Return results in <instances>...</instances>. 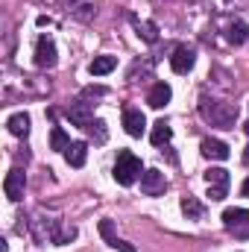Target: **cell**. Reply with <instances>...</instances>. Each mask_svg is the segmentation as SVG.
Listing matches in <instances>:
<instances>
[{"instance_id": "cell-21", "label": "cell", "mask_w": 249, "mask_h": 252, "mask_svg": "<svg viewBox=\"0 0 249 252\" xmlns=\"http://www.w3.org/2000/svg\"><path fill=\"white\" fill-rule=\"evenodd\" d=\"M100 235L106 238V244H109V247H115V244L121 241V238L115 235V226H112V220H100Z\"/></svg>"}, {"instance_id": "cell-11", "label": "cell", "mask_w": 249, "mask_h": 252, "mask_svg": "<svg viewBox=\"0 0 249 252\" xmlns=\"http://www.w3.org/2000/svg\"><path fill=\"white\" fill-rule=\"evenodd\" d=\"M199 150H202V156L211 158V161H226V158H229V144H223V141H217V138H205V141L199 144Z\"/></svg>"}, {"instance_id": "cell-28", "label": "cell", "mask_w": 249, "mask_h": 252, "mask_svg": "<svg viewBox=\"0 0 249 252\" xmlns=\"http://www.w3.org/2000/svg\"><path fill=\"white\" fill-rule=\"evenodd\" d=\"M244 129H247V135H249V121H247V124H244Z\"/></svg>"}, {"instance_id": "cell-5", "label": "cell", "mask_w": 249, "mask_h": 252, "mask_svg": "<svg viewBox=\"0 0 249 252\" xmlns=\"http://www.w3.org/2000/svg\"><path fill=\"white\" fill-rule=\"evenodd\" d=\"M59 53H56V41L50 35H38L35 41V67H56Z\"/></svg>"}, {"instance_id": "cell-6", "label": "cell", "mask_w": 249, "mask_h": 252, "mask_svg": "<svg viewBox=\"0 0 249 252\" xmlns=\"http://www.w3.org/2000/svg\"><path fill=\"white\" fill-rule=\"evenodd\" d=\"M24 188H27V173H24L21 167H12V170L6 173V179H3V190H6V196H9L12 202H18V199L24 196Z\"/></svg>"}, {"instance_id": "cell-10", "label": "cell", "mask_w": 249, "mask_h": 252, "mask_svg": "<svg viewBox=\"0 0 249 252\" xmlns=\"http://www.w3.org/2000/svg\"><path fill=\"white\" fill-rule=\"evenodd\" d=\"M124 129H126V135L141 138L144 129H147V118H144V112H141V109H126L124 112Z\"/></svg>"}, {"instance_id": "cell-4", "label": "cell", "mask_w": 249, "mask_h": 252, "mask_svg": "<svg viewBox=\"0 0 249 252\" xmlns=\"http://www.w3.org/2000/svg\"><path fill=\"white\" fill-rule=\"evenodd\" d=\"M223 226L229 232H235L238 238H249V208H226Z\"/></svg>"}, {"instance_id": "cell-1", "label": "cell", "mask_w": 249, "mask_h": 252, "mask_svg": "<svg viewBox=\"0 0 249 252\" xmlns=\"http://www.w3.org/2000/svg\"><path fill=\"white\" fill-rule=\"evenodd\" d=\"M199 115H202V121H205V124H211V126L235 129V121H238V106L223 103V100H208V97H202V100H199Z\"/></svg>"}, {"instance_id": "cell-19", "label": "cell", "mask_w": 249, "mask_h": 252, "mask_svg": "<svg viewBox=\"0 0 249 252\" xmlns=\"http://www.w3.org/2000/svg\"><path fill=\"white\" fill-rule=\"evenodd\" d=\"M182 211L187 214V220H199V217H202V202L187 193L185 199H182Z\"/></svg>"}, {"instance_id": "cell-16", "label": "cell", "mask_w": 249, "mask_h": 252, "mask_svg": "<svg viewBox=\"0 0 249 252\" xmlns=\"http://www.w3.org/2000/svg\"><path fill=\"white\" fill-rule=\"evenodd\" d=\"M118 67V59L115 56H97L94 62L88 64V73L91 76H106V73H112Z\"/></svg>"}, {"instance_id": "cell-26", "label": "cell", "mask_w": 249, "mask_h": 252, "mask_svg": "<svg viewBox=\"0 0 249 252\" xmlns=\"http://www.w3.org/2000/svg\"><path fill=\"white\" fill-rule=\"evenodd\" d=\"M244 164L249 167V144H247V150H244Z\"/></svg>"}, {"instance_id": "cell-3", "label": "cell", "mask_w": 249, "mask_h": 252, "mask_svg": "<svg viewBox=\"0 0 249 252\" xmlns=\"http://www.w3.org/2000/svg\"><path fill=\"white\" fill-rule=\"evenodd\" d=\"M205 185H208L211 202H223L229 193V185H232V176L223 167H211V170H205Z\"/></svg>"}, {"instance_id": "cell-27", "label": "cell", "mask_w": 249, "mask_h": 252, "mask_svg": "<svg viewBox=\"0 0 249 252\" xmlns=\"http://www.w3.org/2000/svg\"><path fill=\"white\" fill-rule=\"evenodd\" d=\"M59 3H62V6H76L79 0H59Z\"/></svg>"}, {"instance_id": "cell-9", "label": "cell", "mask_w": 249, "mask_h": 252, "mask_svg": "<svg viewBox=\"0 0 249 252\" xmlns=\"http://www.w3.org/2000/svg\"><path fill=\"white\" fill-rule=\"evenodd\" d=\"M196 64V53H193V47H176L173 50V56H170V67H173V73H187L190 67Z\"/></svg>"}, {"instance_id": "cell-23", "label": "cell", "mask_w": 249, "mask_h": 252, "mask_svg": "<svg viewBox=\"0 0 249 252\" xmlns=\"http://www.w3.org/2000/svg\"><path fill=\"white\" fill-rule=\"evenodd\" d=\"M94 12H97V9H94L91 3H85V6H79V9H73V15H76L79 21H91V18H94Z\"/></svg>"}, {"instance_id": "cell-13", "label": "cell", "mask_w": 249, "mask_h": 252, "mask_svg": "<svg viewBox=\"0 0 249 252\" xmlns=\"http://www.w3.org/2000/svg\"><path fill=\"white\" fill-rule=\"evenodd\" d=\"M85 158H88V144H85V141H70L67 150H64V161H67L70 167H82Z\"/></svg>"}, {"instance_id": "cell-15", "label": "cell", "mask_w": 249, "mask_h": 252, "mask_svg": "<svg viewBox=\"0 0 249 252\" xmlns=\"http://www.w3.org/2000/svg\"><path fill=\"white\" fill-rule=\"evenodd\" d=\"M226 38H229V44H247L249 41V24H244V21H232L229 24V30H226Z\"/></svg>"}, {"instance_id": "cell-18", "label": "cell", "mask_w": 249, "mask_h": 252, "mask_svg": "<svg viewBox=\"0 0 249 252\" xmlns=\"http://www.w3.org/2000/svg\"><path fill=\"white\" fill-rule=\"evenodd\" d=\"M170 138H173V129L164 124V121H158V124L153 126V135H150V141H153L156 147H164Z\"/></svg>"}, {"instance_id": "cell-24", "label": "cell", "mask_w": 249, "mask_h": 252, "mask_svg": "<svg viewBox=\"0 0 249 252\" xmlns=\"http://www.w3.org/2000/svg\"><path fill=\"white\" fill-rule=\"evenodd\" d=\"M50 24H53V21H50L47 15H41V18H38V27H50Z\"/></svg>"}, {"instance_id": "cell-25", "label": "cell", "mask_w": 249, "mask_h": 252, "mask_svg": "<svg viewBox=\"0 0 249 252\" xmlns=\"http://www.w3.org/2000/svg\"><path fill=\"white\" fill-rule=\"evenodd\" d=\"M241 196H247V199H249V179L241 185Z\"/></svg>"}, {"instance_id": "cell-8", "label": "cell", "mask_w": 249, "mask_h": 252, "mask_svg": "<svg viewBox=\"0 0 249 252\" xmlns=\"http://www.w3.org/2000/svg\"><path fill=\"white\" fill-rule=\"evenodd\" d=\"M67 118H70V124L79 126V129H88V126L94 124V109H91V103H82V100H76V103H70V109H67Z\"/></svg>"}, {"instance_id": "cell-14", "label": "cell", "mask_w": 249, "mask_h": 252, "mask_svg": "<svg viewBox=\"0 0 249 252\" xmlns=\"http://www.w3.org/2000/svg\"><path fill=\"white\" fill-rule=\"evenodd\" d=\"M6 129H9L15 138H27V135H30V115H27V112L12 115V118L6 121Z\"/></svg>"}, {"instance_id": "cell-17", "label": "cell", "mask_w": 249, "mask_h": 252, "mask_svg": "<svg viewBox=\"0 0 249 252\" xmlns=\"http://www.w3.org/2000/svg\"><path fill=\"white\" fill-rule=\"evenodd\" d=\"M135 32H138V38L147 41V44H156V41H158V27H156L153 21H135Z\"/></svg>"}, {"instance_id": "cell-22", "label": "cell", "mask_w": 249, "mask_h": 252, "mask_svg": "<svg viewBox=\"0 0 249 252\" xmlns=\"http://www.w3.org/2000/svg\"><path fill=\"white\" fill-rule=\"evenodd\" d=\"M88 132L94 135V141H97V144H103V141L109 138V132H106V124H103V121H94V124L88 126Z\"/></svg>"}, {"instance_id": "cell-2", "label": "cell", "mask_w": 249, "mask_h": 252, "mask_svg": "<svg viewBox=\"0 0 249 252\" xmlns=\"http://www.w3.org/2000/svg\"><path fill=\"white\" fill-rule=\"evenodd\" d=\"M138 176H141V158L135 153H129V150H121L118 161H115V182L129 188V185H135Z\"/></svg>"}, {"instance_id": "cell-20", "label": "cell", "mask_w": 249, "mask_h": 252, "mask_svg": "<svg viewBox=\"0 0 249 252\" xmlns=\"http://www.w3.org/2000/svg\"><path fill=\"white\" fill-rule=\"evenodd\" d=\"M67 144H70V141H67L64 129H62V126H56V129L50 132V150H59V153H64V150H67Z\"/></svg>"}, {"instance_id": "cell-12", "label": "cell", "mask_w": 249, "mask_h": 252, "mask_svg": "<svg viewBox=\"0 0 249 252\" xmlns=\"http://www.w3.org/2000/svg\"><path fill=\"white\" fill-rule=\"evenodd\" d=\"M170 97H173L170 85H167V82H156V85L150 88V94H147V103H150L153 109H164V106L170 103Z\"/></svg>"}, {"instance_id": "cell-7", "label": "cell", "mask_w": 249, "mask_h": 252, "mask_svg": "<svg viewBox=\"0 0 249 252\" xmlns=\"http://www.w3.org/2000/svg\"><path fill=\"white\" fill-rule=\"evenodd\" d=\"M167 188V179H164V173L161 170H144L141 173V190L147 193V196H158V193H164Z\"/></svg>"}]
</instances>
